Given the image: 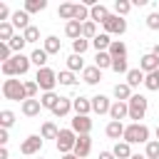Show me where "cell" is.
I'll list each match as a JSON object with an SVG mask.
<instances>
[{"mask_svg": "<svg viewBox=\"0 0 159 159\" xmlns=\"http://www.w3.org/2000/svg\"><path fill=\"white\" fill-rule=\"evenodd\" d=\"M112 109V99L107 94H94L92 97V112L94 114H109Z\"/></svg>", "mask_w": 159, "mask_h": 159, "instance_id": "7c38bea8", "label": "cell"}, {"mask_svg": "<svg viewBox=\"0 0 159 159\" xmlns=\"http://www.w3.org/2000/svg\"><path fill=\"white\" fill-rule=\"evenodd\" d=\"M94 67H99V70H112V55H109V52H97V55H94Z\"/></svg>", "mask_w": 159, "mask_h": 159, "instance_id": "d6a6232c", "label": "cell"}, {"mask_svg": "<svg viewBox=\"0 0 159 159\" xmlns=\"http://www.w3.org/2000/svg\"><path fill=\"white\" fill-rule=\"evenodd\" d=\"M112 94H114V102H129L134 92H132V87L127 82H117L114 89H112Z\"/></svg>", "mask_w": 159, "mask_h": 159, "instance_id": "2e32d148", "label": "cell"}, {"mask_svg": "<svg viewBox=\"0 0 159 159\" xmlns=\"http://www.w3.org/2000/svg\"><path fill=\"white\" fill-rule=\"evenodd\" d=\"M102 27H104V32H107V35H124V32H127V20L112 12V15L102 22Z\"/></svg>", "mask_w": 159, "mask_h": 159, "instance_id": "52a82bcc", "label": "cell"}, {"mask_svg": "<svg viewBox=\"0 0 159 159\" xmlns=\"http://www.w3.org/2000/svg\"><path fill=\"white\" fill-rule=\"evenodd\" d=\"M40 137H42V139H55V142H57V137H60L57 124H55V122H42V127H40Z\"/></svg>", "mask_w": 159, "mask_h": 159, "instance_id": "d4e9b609", "label": "cell"}, {"mask_svg": "<svg viewBox=\"0 0 159 159\" xmlns=\"http://www.w3.org/2000/svg\"><path fill=\"white\" fill-rule=\"evenodd\" d=\"M42 50H45L47 55H60V50H62L60 37H57V35H47V37L42 40Z\"/></svg>", "mask_w": 159, "mask_h": 159, "instance_id": "d6986e66", "label": "cell"}, {"mask_svg": "<svg viewBox=\"0 0 159 159\" xmlns=\"http://www.w3.org/2000/svg\"><path fill=\"white\" fill-rule=\"evenodd\" d=\"M62 159H77V157H75V154H65Z\"/></svg>", "mask_w": 159, "mask_h": 159, "instance_id": "11a10c76", "label": "cell"}, {"mask_svg": "<svg viewBox=\"0 0 159 159\" xmlns=\"http://www.w3.org/2000/svg\"><path fill=\"white\" fill-rule=\"evenodd\" d=\"M7 45H10V50H12L15 55H22V47H25L27 42H25V37H22V32H17V35H15V37H12Z\"/></svg>", "mask_w": 159, "mask_h": 159, "instance_id": "60d3db41", "label": "cell"}, {"mask_svg": "<svg viewBox=\"0 0 159 159\" xmlns=\"http://www.w3.org/2000/svg\"><path fill=\"white\" fill-rule=\"evenodd\" d=\"M37 159H45V157H37Z\"/></svg>", "mask_w": 159, "mask_h": 159, "instance_id": "6f0895ef", "label": "cell"}, {"mask_svg": "<svg viewBox=\"0 0 159 159\" xmlns=\"http://www.w3.org/2000/svg\"><path fill=\"white\" fill-rule=\"evenodd\" d=\"M154 137H157V139H159V124H157V129H154Z\"/></svg>", "mask_w": 159, "mask_h": 159, "instance_id": "9f6ffc18", "label": "cell"}, {"mask_svg": "<svg viewBox=\"0 0 159 159\" xmlns=\"http://www.w3.org/2000/svg\"><path fill=\"white\" fill-rule=\"evenodd\" d=\"M152 55H154V57H157V60H159V42H157V45H154V47H152Z\"/></svg>", "mask_w": 159, "mask_h": 159, "instance_id": "f5cc1de1", "label": "cell"}, {"mask_svg": "<svg viewBox=\"0 0 159 159\" xmlns=\"http://www.w3.org/2000/svg\"><path fill=\"white\" fill-rule=\"evenodd\" d=\"M7 142H10V134H7V129H0V144H2V147H7Z\"/></svg>", "mask_w": 159, "mask_h": 159, "instance_id": "681fc988", "label": "cell"}, {"mask_svg": "<svg viewBox=\"0 0 159 159\" xmlns=\"http://www.w3.org/2000/svg\"><path fill=\"white\" fill-rule=\"evenodd\" d=\"M2 97L22 104V102L27 99V94H25V82H22V80H15V77L5 80V82H2Z\"/></svg>", "mask_w": 159, "mask_h": 159, "instance_id": "7a4b0ae2", "label": "cell"}, {"mask_svg": "<svg viewBox=\"0 0 159 159\" xmlns=\"http://www.w3.org/2000/svg\"><path fill=\"white\" fill-rule=\"evenodd\" d=\"M97 35H99V32H97V22H92V20L82 22V37H84V40H89V42H92Z\"/></svg>", "mask_w": 159, "mask_h": 159, "instance_id": "e575fe53", "label": "cell"}, {"mask_svg": "<svg viewBox=\"0 0 159 159\" xmlns=\"http://www.w3.org/2000/svg\"><path fill=\"white\" fill-rule=\"evenodd\" d=\"M57 102H60V94H57V92H42V94H40V104H42V109H50V112H52Z\"/></svg>", "mask_w": 159, "mask_h": 159, "instance_id": "4316f807", "label": "cell"}, {"mask_svg": "<svg viewBox=\"0 0 159 159\" xmlns=\"http://www.w3.org/2000/svg\"><path fill=\"white\" fill-rule=\"evenodd\" d=\"M10 22H12V27L15 30H27L30 27V12H25V10H15L12 12V17H10Z\"/></svg>", "mask_w": 159, "mask_h": 159, "instance_id": "9a60e30c", "label": "cell"}, {"mask_svg": "<svg viewBox=\"0 0 159 159\" xmlns=\"http://www.w3.org/2000/svg\"><path fill=\"white\" fill-rule=\"evenodd\" d=\"M47 7V0H25V5H22V10L25 12H40V10H45Z\"/></svg>", "mask_w": 159, "mask_h": 159, "instance_id": "836d02e7", "label": "cell"}, {"mask_svg": "<svg viewBox=\"0 0 159 159\" xmlns=\"http://www.w3.org/2000/svg\"><path fill=\"white\" fill-rule=\"evenodd\" d=\"M144 77H147V75H144V72H142L139 67H134V70H129V72H127V84H129V87L134 89V87L144 84Z\"/></svg>", "mask_w": 159, "mask_h": 159, "instance_id": "484cf974", "label": "cell"}, {"mask_svg": "<svg viewBox=\"0 0 159 159\" xmlns=\"http://www.w3.org/2000/svg\"><path fill=\"white\" fill-rule=\"evenodd\" d=\"M37 92H40L37 82L35 80H25V94H27V99H37Z\"/></svg>", "mask_w": 159, "mask_h": 159, "instance_id": "7dc6e473", "label": "cell"}, {"mask_svg": "<svg viewBox=\"0 0 159 159\" xmlns=\"http://www.w3.org/2000/svg\"><path fill=\"white\" fill-rule=\"evenodd\" d=\"M109 55H112V60H119V57H127V45L122 42V40H112V45H109V50H107Z\"/></svg>", "mask_w": 159, "mask_h": 159, "instance_id": "f1b7e54d", "label": "cell"}, {"mask_svg": "<svg viewBox=\"0 0 159 159\" xmlns=\"http://www.w3.org/2000/svg\"><path fill=\"white\" fill-rule=\"evenodd\" d=\"M89 152H92V137H89V134H80V137H77V144H75V152H72V154H75L77 159H84Z\"/></svg>", "mask_w": 159, "mask_h": 159, "instance_id": "8fae6325", "label": "cell"}, {"mask_svg": "<svg viewBox=\"0 0 159 159\" xmlns=\"http://www.w3.org/2000/svg\"><path fill=\"white\" fill-rule=\"evenodd\" d=\"M112 154H114L117 159H132V144H127V142H117V144L112 147Z\"/></svg>", "mask_w": 159, "mask_h": 159, "instance_id": "83f0119b", "label": "cell"}, {"mask_svg": "<svg viewBox=\"0 0 159 159\" xmlns=\"http://www.w3.org/2000/svg\"><path fill=\"white\" fill-rule=\"evenodd\" d=\"M22 37H25V42H27V45H32V42H37V40H40V30H37L35 25H30V27L22 32Z\"/></svg>", "mask_w": 159, "mask_h": 159, "instance_id": "bcb514c9", "label": "cell"}, {"mask_svg": "<svg viewBox=\"0 0 159 159\" xmlns=\"http://www.w3.org/2000/svg\"><path fill=\"white\" fill-rule=\"evenodd\" d=\"M42 142H45V139H42L40 134H30V137H25L22 144H20V154H25V157H35V154H40Z\"/></svg>", "mask_w": 159, "mask_h": 159, "instance_id": "ba28073f", "label": "cell"}, {"mask_svg": "<svg viewBox=\"0 0 159 159\" xmlns=\"http://www.w3.org/2000/svg\"><path fill=\"white\" fill-rule=\"evenodd\" d=\"M15 35H17V32H15L12 22H0V42H10Z\"/></svg>", "mask_w": 159, "mask_h": 159, "instance_id": "d590c367", "label": "cell"}, {"mask_svg": "<svg viewBox=\"0 0 159 159\" xmlns=\"http://www.w3.org/2000/svg\"><path fill=\"white\" fill-rule=\"evenodd\" d=\"M84 67H87V65H84L82 55H70V57H67V70H70V72L77 75V72H84Z\"/></svg>", "mask_w": 159, "mask_h": 159, "instance_id": "f546056e", "label": "cell"}, {"mask_svg": "<svg viewBox=\"0 0 159 159\" xmlns=\"http://www.w3.org/2000/svg\"><path fill=\"white\" fill-rule=\"evenodd\" d=\"M99 159H117V157H114L112 152H107V149H104V152H99Z\"/></svg>", "mask_w": 159, "mask_h": 159, "instance_id": "f907efd6", "label": "cell"}, {"mask_svg": "<svg viewBox=\"0 0 159 159\" xmlns=\"http://www.w3.org/2000/svg\"><path fill=\"white\" fill-rule=\"evenodd\" d=\"M109 119H112V122H124V119H129V104H127V102H112Z\"/></svg>", "mask_w": 159, "mask_h": 159, "instance_id": "4fadbf2b", "label": "cell"}, {"mask_svg": "<svg viewBox=\"0 0 159 159\" xmlns=\"http://www.w3.org/2000/svg\"><path fill=\"white\" fill-rule=\"evenodd\" d=\"M72 112L80 114V117H89L92 112V97H72Z\"/></svg>", "mask_w": 159, "mask_h": 159, "instance_id": "30bf717a", "label": "cell"}, {"mask_svg": "<svg viewBox=\"0 0 159 159\" xmlns=\"http://www.w3.org/2000/svg\"><path fill=\"white\" fill-rule=\"evenodd\" d=\"M57 17H62V20H75V2H62L60 7H57Z\"/></svg>", "mask_w": 159, "mask_h": 159, "instance_id": "1f68e13d", "label": "cell"}, {"mask_svg": "<svg viewBox=\"0 0 159 159\" xmlns=\"http://www.w3.org/2000/svg\"><path fill=\"white\" fill-rule=\"evenodd\" d=\"M89 45H92V42H89V40H84V37L75 40V42H72V55H84Z\"/></svg>", "mask_w": 159, "mask_h": 159, "instance_id": "f6af8a7d", "label": "cell"}, {"mask_svg": "<svg viewBox=\"0 0 159 159\" xmlns=\"http://www.w3.org/2000/svg\"><path fill=\"white\" fill-rule=\"evenodd\" d=\"M122 142H127V144H147V142H149V127L142 124V122H139V124H137V122L127 124Z\"/></svg>", "mask_w": 159, "mask_h": 159, "instance_id": "3957f363", "label": "cell"}, {"mask_svg": "<svg viewBox=\"0 0 159 159\" xmlns=\"http://www.w3.org/2000/svg\"><path fill=\"white\" fill-rule=\"evenodd\" d=\"M57 152L65 157V154H72L75 152V144H77V134L67 127V129H60V137H57Z\"/></svg>", "mask_w": 159, "mask_h": 159, "instance_id": "8992f818", "label": "cell"}, {"mask_svg": "<svg viewBox=\"0 0 159 159\" xmlns=\"http://www.w3.org/2000/svg\"><path fill=\"white\" fill-rule=\"evenodd\" d=\"M147 27L149 30H159V12H149L147 15Z\"/></svg>", "mask_w": 159, "mask_h": 159, "instance_id": "c3c4849f", "label": "cell"}, {"mask_svg": "<svg viewBox=\"0 0 159 159\" xmlns=\"http://www.w3.org/2000/svg\"><path fill=\"white\" fill-rule=\"evenodd\" d=\"M35 82H37V87H40L42 92H55V87L60 84V82H57V72H55L52 67H42V70H37Z\"/></svg>", "mask_w": 159, "mask_h": 159, "instance_id": "277c9868", "label": "cell"}, {"mask_svg": "<svg viewBox=\"0 0 159 159\" xmlns=\"http://www.w3.org/2000/svg\"><path fill=\"white\" fill-rule=\"evenodd\" d=\"M109 45H112V35H107V32H99V35L92 40V47H94L97 52H107Z\"/></svg>", "mask_w": 159, "mask_h": 159, "instance_id": "cb8c5ba5", "label": "cell"}, {"mask_svg": "<svg viewBox=\"0 0 159 159\" xmlns=\"http://www.w3.org/2000/svg\"><path fill=\"white\" fill-rule=\"evenodd\" d=\"M47 57H50V55H47L45 50H40V47H37V50H32V55H30V60H32V65H35L37 70L47 67Z\"/></svg>", "mask_w": 159, "mask_h": 159, "instance_id": "4dcf8cb0", "label": "cell"}, {"mask_svg": "<svg viewBox=\"0 0 159 159\" xmlns=\"http://www.w3.org/2000/svg\"><path fill=\"white\" fill-rule=\"evenodd\" d=\"M129 10H132V2H129V0H117V2H114V15L127 17V15H129Z\"/></svg>", "mask_w": 159, "mask_h": 159, "instance_id": "7bdbcfd3", "label": "cell"}, {"mask_svg": "<svg viewBox=\"0 0 159 159\" xmlns=\"http://www.w3.org/2000/svg\"><path fill=\"white\" fill-rule=\"evenodd\" d=\"M82 82H84V84H89V87L99 84V82H102V70H99V67H94V65L84 67V72H82Z\"/></svg>", "mask_w": 159, "mask_h": 159, "instance_id": "5bb4252c", "label": "cell"}, {"mask_svg": "<svg viewBox=\"0 0 159 159\" xmlns=\"http://www.w3.org/2000/svg\"><path fill=\"white\" fill-rule=\"evenodd\" d=\"M0 159H10V152H7V147H2V149H0Z\"/></svg>", "mask_w": 159, "mask_h": 159, "instance_id": "816d5d0a", "label": "cell"}, {"mask_svg": "<svg viewBox=\"0 0 159 159\" xmlns=\"http://www.w3.org/2000/svg\"><path fill=\"white\" fill-rule=\"evenodd\" d=\"M112 72H117V75H124V77H127V72H129V65H127V57H119V60H112Z\"/></svg>", "mask_w": 159, "mask_h": 159, "instance_id": "ee69618b", "label": "cell"}, {"mask_svg": "<svg viewBox=\"0 0 159 159\" xmlns=\"http://www.w3.org/2000/svg\"><path fill=\"white\" fill-rule=\"evenodd\" d=\"M40 109H42V104H40V99H25L22 104H20V112L25 114V117H37L40 114Z\"/></svg>", "mask_w": 159, "mask_h": 159, "instance_id": "ffe728a7", "label": "cell"}, {"mask_svg": "<svg viewBox=\"0 0 159 159\" xmlns=\"http://www.w3.org/2000/svg\"><path fill=\"white\" fill-rule=\"evenodd\" d=\"M144 87H147L149 92H157V89H159V70H154V72H149V75L144 77Z\"/></svg>", "mask_w": 159, "mask_h": 159, "instance_id": "ab89813d", "label": "cell"}, {"mask_svg": "<svg viewBox=\"0 0 159 159\" xmlns=\"http://www.w3.org/2000/svg\"><path fill=\"white\" fill-rule=\"evenodd\" d=\"M124 122H112L109 119V124L104 127V134L109 137V139H114V142H119V139H124Z\"/></svg>", "mask_w": 159, "mask_h": 159, "instance_id": "e0dca14e", "label": "cell"}, {"mask_svg": "<svg viewBox=\"0 0 159 159\" xmlns=\"http://www.w3.org/2000/svg\"><path fill=\"white\" fill-rule=\"evenodd\" d=\"M65 35L75 42V40H80L82 37V22H77V20H70V22H65Z\"/></svg>", "mask_w": 159, "mask_h": 159, "instance_id": "603a6c76", "label": "cell"}, {"mask_svg": "<svg viewBox=\"0 0 159 159\" xmlns=\"http://www.w3.org/2000/svg\"><path fill=\"white\" fill-rule=\"evenodd\" d=\"M132 159H147L144 154H132Z\"/></svg>", "mask_w": 159, "mask_h": 159, "instance_id": "db71d44e", "label": "cell"}, {"mask_svg": "<svg viewBox=\"0 0 159 159\" xmlns=\"http://www.w3.org/2000/svg\"><path fill=\"white\" fill-rule=\"evenodd\" d=\"M139 70H142L144 75H149V72L159 70V60H157L152 52H147V55H142V57H139Z\"/></svg>", "mask_w": 159, "mask_h": 159, "instance_id": "ac0fdd59", "label": "cell"}, {"mask_svg": "<svg viewBox=\"0 0 159 159\" xmlns=\"http://www.w3.org/2000/svg\"><path fill=\"white\" fill-rule=\"evenodd\" d=\"M30 65H32V60H30L27 55H12V60L5 62V65H0V67H2V75L10 80V77H22V75H27Z\"/></svg>", "mask_w": 159, "mask_h": 159, "instance_id": "6da1fadb", "label": "cell"}, {"mask_svg": "<svg viewBox=\"0 0 159 159\" xmlns=\"http://www.w3.org/2000/svg\"><path fill=\"white\" fill-rule=\"evenodd\" d=\"M12 124H15V112L12 109H2L0 112V127L2 129H10Z\"/></svg>", "mask_w": 159, "mask_h": 159, "instance_id": "b9f144b4", "label": "cell"}, {"mask_svg": "<svg viewBox=\"0 0 159 159\" xmlns=\"http://www.w3.org/2000/svg\"><path fill=\"white\" fill-rule=\"evenodd\" d=\"M75 20L77 22H87L89 20V7L84 2H75Z\"/></svg>", "mask_w": 159, "mask_h": 159, "instance_id": "f35d334b", "label": "cell"}, {"mask_svg": "<svg viewBox=\"0 0 159 159\" xmlns=\"http://www.w3.org/2000/svg\"><path fill=\"white\" fill-rule=\"evenodd\" d=\"M70 129L80 137V134H89L92 132V119L89 117H80V114H75L72 119H70Z\"/></svg>", "mask_w": 159, "mask_h": 159, "instance_id": "9c48e42d", "label": "cell"}, {"mask_svg": "<svg viewBox=\"0 0 159 159\" xmlns=\"http://www.w3.org/2000/svg\"><path fill=\"white\" fill-rule=\"evenodd\" d=\"M144 157L147 159H159V139H149L144 144Z\"/></svg>", "mask_w": 159, "mask_h": 159, "instance_id": "74e56055", "label": "cell"}, {"mask_svg": "<svg viewBox=\"0 0 159 159\" xmlns=\"http://www.w3.org/2000/svg\"><path fill=\"white\" fill-rule=\"evenodd\" d=\"M109 15H112V12H109L102 2H97L94 7H89V20H92V22H104Z\"/></svg>", "mask_w": 159, "mask_h": 159, "instance_id": "44dd1931", "label": "cell"}, {"mask_svg": "<svg viewBox=\"0 0 159 159\" xmlns=\"http://www.w3.org/2000/svg\"><path fill=\"white\" fill-rule=\"evenodd\" d=\"M57 82L65 84V87H72V84H77V75L70 72V70H62V72H57Z\"/></svg>", "mask_w": 159, "mask_h": 159, "instance_id": "8d00e7d4", "label": "cell"}, {"mask_svg": "<svg viewBox=\"0 0 159 159\" xmlns=\"http://www.w3.org/2000/svg\"><path fill=\"white\" fill-rule=\"evenodd\" d=\"M70 112H72V97H60V102L55 104L52 114L55 117H67Z\"/></svg>", "mask_w": 159, "mask_h": 159, "instance_id": "7402d4cb", "label": "cell"}, {"mask_svg": "<svg viewBox=\"0 0 159 159\" xmlns=\"http://www.w3.org/2000/svg\"><path fill=\"white\" fill-rule=\"evenodd\" d=\"M127 104H129V119L139 124V119H144V114L149 109V99L144 94H132V99Z\"/></svg>", "mask_w": 159, "mask_h": 159, "instance_id": "5b68a950", "label": "cell"}]
</instances>
